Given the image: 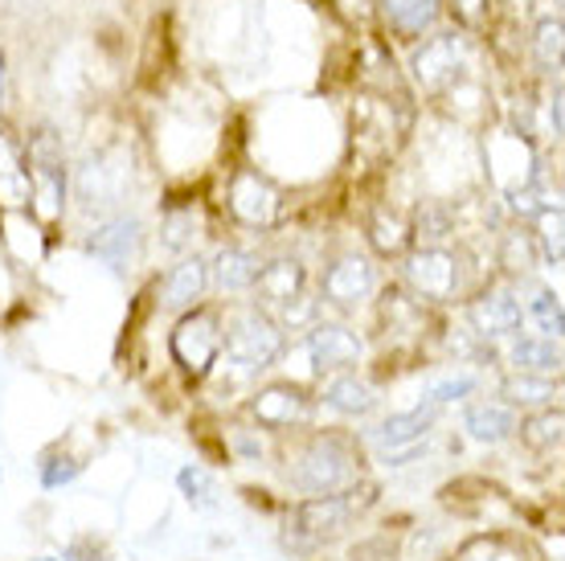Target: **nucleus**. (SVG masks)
<instances>
[{
    "mask_svg": "<svg viewBox=\"0 0 565 561\" xmlns=\"http://www.w3.org/2000/svg\"><path fill=\"white\" fill-rule=\"evenodd\" d=\"M205 287H210V263L205 258H184L164 275L160 299H164V308H193L205 295Z\"/></svg>",
    "mask_w": 565,
    "mask_h": 561,
    "instance_id": "obj_12",
    "label": "nucleus"
},
{
    "mask_svg": "<svg viewBox=\"0 0 565 561\" xmlns=\"http://www.w3.org/2000/svg\"><path fill=\"white\" fill-rule=\"evenodd\" d=\"M373 242H377V251H385V254H397L402 246H406V222L402 218H377L373 222Z\"/></svg>",
    "mask_w": 565,
    "mask_h": 561,
    "instance_id": "obj_28",
    "label": "nucleus"
},
{
    "mask_svg": "<svg viewBox=\"0 0 565 561\" xmlns=\"http://www.w3.org/2000/svg\"><path fill=\"white\" fill-rule=\"evenodd\" d=\"M230 210H234L238 222L255 225V230L275 225V218H279V210H282L279 189H275L263 172L246 169L234 177V184H230Z\"/></svg>",
    "mask_w": 565,
    "mask_h": 561,
    "instance_id": "obj_6",
    "label": "nucleus"
},
{
    "mask_svg": "<svg viewBox=\"0 0 565 561\" xmlns=\"http://www.w3.org/2000/svg\"><path fill=\"white\" fill-rule=\"evenodd\" d=\"M463 62H467V42L459 33H438V38H430V42H423L414 50V74L430 91L455 83V74L463 71Z\"/></svg>",
    "mask_w": 565,
    "mask_h": 561,
    "instance_id": "obj_7",
    "label": "nucleus"
},
{
    "mask_svg": "<svg viewBox=\"0 0 565 561\" xmlns=\"http://www.w3.org/2000/svg\"><path fill=\"white\" fill-rule=\"evenodd\" d=\"M529 316L537 320L541 337H545V340H562V328H565L562 299H557L553 292H537V295H533V299H529Z\"/></svg>",
    "mask_w": 565,
    "mask_h": 561,
    "instance_id": "obj_23",
    "label": "nucleus"
},
{
    "mask_svg": "<svg viewBox=\"0 0 565 561\" xmlns=\"http://www.w3.org/2000/svg\"><path fill=\"white\" fill-rule=\"evenodd\" d=\"M524 320V308L509 292H488L471 304V324L480 337H512Z\"/></svg>",
    "mask_w": 565,
    "mask_h": 561,
    "instance_id": "obj_10",
    "label": "nucleus"
},
{
    "mask_svg": "<svg viewBox=\"0 0 565 561\" xmlns=\"http://www.w3.org/2000/svg\"><path fill=\"white\" fill-rule=\"evenodd\" d=\"M553 393H557V385H553L550 378H529V373H521V378H512L509 385H504V398L524 402V406H545Z\"/></svg>",
    "mask_w": 565,
    "mask_h": 561,
    "instance_id": "obj_25",
    "label": "nucleus"
},
{
    "mask_svg": "<svg viewBox=\"0 0 565 561\" xmlns=\"http://www.w3.org/2000/svg\"><path fill=\"white\" fill-rule=\"evenodd\" d=\"M222 349H226L230 366H238L242 373H258V369H267L279 361L282 332L267 311L246 308L230 316V328L222 332Z\"/></svg>",
    "mask_w": 565,
    "mask_h": 561,
    "instance_id": "obj_1",
    "label": "nucleus"
},
{
    "mask_svg": "<svg viewBox=\"0 0 565 561\" xmlns=\"http://www.w3.org/2000/svg\"><path fill=\"white\" fill-rule=\"evenodd\" d=\"M550 119H553V136H562V86H553Z\"/></svg>",
    "mask_w": 565,
    "mask_h": 561,
    "instance_id": "obj_34",
    "label": "nucleus"
},
{
    "mask_svg": "<svg viewBox=\"0 0 565 561\" xmlns=\"http://www.w3.org/2000/svg\"><path fill=\"white\" fill-rule=\"evenodd\" d=\"M438 406H418L411 410V414H394V419H385L377 431H373V443L382 451H390V455H402V451H414L418 443H423V435L430 431V422H435Z\"/></svg>",
    "mask_w": 565,
    "mask_h": 561,
    "instance_id": "obj_9",
    "label": "nucleus"
},
{
    "mask_svg": "<svg viewBox=\"0 0 565 561\" xmlns=\"http://www.w3.org/2000/svg\"><path fill=\"white\" fill-rule=\"evenodd\" d=\"M521 435L529 447L553 451L557 443H562V410H545V414H537V419H529Z\"/></svg>",
    "mask_w": 565,
    "mask_h": 561,
    "instance_id": "obj_24",
    "label": "nucleus"
},
{
    "mask_svg": "<svg viewBox=\"0 0 565 561\" xmlns=\"http://www.w3.org/2000/svg\"><path fill=\"white\" fill-rule=\"evenodd\" d=\"M382 4L390 25L397 33H411V38H423L426 29L438 21V9H443V0H382Z\"/></svg>",
    "mask_w": 565,
    "mask_h": 561,
    "instance_id": "obj_19",
    "label": "nucleus"
},
{
    "mask_svg": "<svg viewBox=\"0 0 565 561\" xmlns=\"http://www.w3.org/2000/svg\"><path fill=\"white\" fill-rule=\"evenodd\" d=\"M140 246V222H131V218H119V222H107L90 239V254H99L103 263H111V267H124L131 254Z\"/></svg>",
    "mask_w": 565,
    "mask_h": 561,
    "instance_id": "obj_16",
    "label": "nucleus"
},
{
    "mask_svg": "<svg viewBox=\"0 0 565 561\" xmlns=\"http://www.w3.org/2000/svg\"><path fill=\"white\" fill-rule=\"evenodd\" d=\"M308 393L299 390V385H267V390L255 398V414L258 422H267V426H296V422L308 419Z\"/></svg>",
    "mask_w": 565,
    "mask_h": 561,
    "instance_id": "obj_14",
    "label": "nucleus"
},
{
    "mask_svg": "<svg viewBox=\"0 0 565 561\" xmlns=\"http://www.w3.org/2000/svg\"><path fill=\"white\" fill-rule=\"evenodd\" d=\"M356 479V459L353 451L344 447L340 438H311L308 447L299 451L296 459V484L311 496H332L344 484Z\"/></svg>",
    "mask_w": 565,
    "mask_h": 561,
    "instance_id": "obj_2",
    "label": "nucleus"
},
{
    "mask_svg": "<svg viewBox=\"0 0 565 561\" xmlns=\"http://www.w3.org/2000/svg\"><path fill=\"white\" fill-rule=\"evenodd\" d=\"M537 218H541V234H537L541 254H545L550 263H562V210L553 205V210L537 213Z\"/></svg>",
    "mask_w": 565,
    "mask_h": 561,
    "instance_id": "obj_27",
    "label": "nucleus"
},
{
    "mask_svg": "<svg viewBox=\"0 0 565 561\" xmlns=\"http://www.w3.org/2000/svg\"><path fill=\"white\" fill-rule=\"evenodd\" d=\"M308 352L311 361H316V369L324 373V369L353 366L356 352H361V340L349 328H340V324H320V328L308 332Z\"/></svg>",
    "mask_w": 565,
    "mask_h": 561,
    "instance_id": "obj_11",
    "label": "nucleus"
},
{
    "mask_svg": "<svg viewBox=\"0 0 565 561\" xmlns=\"http://www.w3.org/2000/svg\"><path fill=\"white\" fill-rule=\"evenodd\" d=\"M38 561H54V558H38Z\"/></svg>",
    "mask_w": 565,
    "mask_h": 561,
    "instance_id": "obj_36",
    "label": "nucleus"
},
{
    "mask_svg": "<svg viewBox=\"0 0 565 561\" xmlns=\"http://www.w3.org/2000/svg\"><path fill=\"white\" fill-rule=\"evenodd\" d=\"M562 17H545L537 25V33H533V54H537V62L545 66V71H557L562 66Z\"/></svg>",
    "mask_w": 565,
    "mask_h": 561,
    "instance_id": "obj_22",
    "label": "nucleus"
},
{
    "mask_svg": "<svg viewBox=\"0 0 565 561\" xmlns=\"http://www.w3.org/2000/svg\"><path fill=\"white\" fill-rule=\"evenodd\" d=\"M255 279H258V258L250 251L230 246V251L217 254V283L226 292H246V287H255Z\"/></svg>",
    "mask_w": 565,
    "mask_h": 561,
    "instance_id": "obj_21",
    "label": "nucleus"
},
{
    "mask_svg": "<svg viewBox=\"0 0 565 561\" xmlns=\"http://www.w3.org/2000/svg\"><path fill=\"white\" fill-rule=\"evenodd\" d=\"M0 103H4V57H0Z\"/></svg>",
    "mask_w": 565,
    "mask_h": 561,
    "instance_id": "obj_35",
    "label": "nucleus"
},
{
    "mask_svg": "<svg viewBox=\"0 0 565 561\" xmlns=\"http://www.w3.org/2000/svg\"><path fill=\"white\" fill-rule=\"evenodd\" d=\"M303 267H299L296 258H279V263H270V267H258V292L267 295L270 304H279V308H291L296 299H303Z\"/></svg>",
    "mask_w": 565,
    "mask_h": 561,
    "instance_id": "obj_15",
    "label": "nucleus"
},
{
    "mask_svg": "<svg viewBox=\"0 0 565 561\" xmlns=\"http://www.w3.org/2000/svg\"><path fill=\"white\" fill-rule=\"evenodd\" d=\"M467 431L476 443H504L516 431V414L504 402H480L467 410Z\"/></svg>",
    "mask_w": 565,
    "mask_h": 561,
    "instance_id": "obj_17",
    "label": "nucleus"
},
{
    "mask_svg": "<svg viewBox=\"0 0 565 561\" xmlns=\"http://www.w3.org/2000/svg\"><path fill=\"white\" fill-rule=\"evenodd\" d=\"M217 352H222V324L213 311H193V316H184L177 324V332H172V357H177V366H184L193 378L201 373H210V366L217 361Z\"/></svg>",
    "mask_w": 565,
    "mask_h": 561,
    "instance_id": "obj_4",
    "label": "nucleus"
},
{
    "mask_svg": "<svg viewBox=\"0 0 565 561\" xmlns=\"http://www.w3.org/2000/svg\"><path fill=\"white\" fill-rule=\"evenodd\" d=\"M512 366L521 369V373H529V378H550V373H557L562 369V349H557V340H545V337H521L516 345H512Z\"/></svg>",
    "mask_w": 565,
    "mask_h": 561,
    "instance_id": "obj_18",
    "label": "nucleus"
},
{
    "mask_svg": "<svg viewBox=\"0 0 565 561\" xmlns=\"http://www.w3.org/2000/svg\"><path fill=\"white\" fill-rule=\"evenodd\" d=\"M78 476V464H74L71 455H50L42 464V484L45 488H62V484H71Z\"/></svg>",
    "mask_w": 565,
    "mask_h": 561,
    "instance_id": "obj_29",
    "label": "nucleus"
},
{
    "mask_svg": "<svg viewBox=\"0 0 565 561\" xmlns=\"http://www.w3.org/2000/svg\"><path fill=\"white\" fill-rule=\"evenodd\" d=\"M340 13L344 17H353V21H365L369 9H373V0H332Z\"/></svg>",
    "mask_w": 565,
    "mask_h": 561,
    "instance_id": "obj_32",
    "label": "nucleus"
},
{
    "mask_svg": "<svg viewBox=\"0 0 565 561\" xmlns=\"http://www.w3.org/2000/svg\"><path fill=\"white\" fill-rule=\"evenodd\" d=\"M33 181H38V193L45 201V213H57V201H62V181H66V172H62V148L54 144L50 131H42L38 140H33Z\"/></svg>",
    "mask_w": 565,
    "mask_h": 561,
    "instance_id": "obj_13",
    "label": "nucleus"
},
{
    "mask_svg": "<svg viewBox=\"0 0 565 561\" xmlns=\"http://www.w3.org/2000/svg\"><path fill=\"white\" fill-rule=\"evenodd\" d=\"M324 402L340 414H369L373 410V390H369L365 381L356 378V373H340L324 385Z\"/></svg>",
    "mask_w": 565,
    "mask_h": 561,
    "instance_id": "obj_20",
    "label": "nucleus"
},
{
    "mask_svg": "<svg viewBox=\"0 0 565 561\" xmlns=\"http://www.w3.org/2000/svg\"><path fill=\"white\" fill-rule=\"evenodd\" d=\"M459 279H463L459 254L443 251V246H423L406 258V283L423 299H451L459 292Z\"/></svg>",
    "mask_w": 565,
    "mask_h": 561,
    "instance_id": "obj_5",
    "label": "nucleus"
},
{
    "mask_svg": "<svg viewBox=\"0 0 565 561\" xmlns=\"http://www.w3.org/2000/svg\"><path fill=\"white\" fill-rule=\"evenodd\" d=\"M476 390V378H451L443 381V385H435V390L426 393V402L430 406H443V402H451V398H463V393Z\"/></svg>",
    "mask_w": 565,
    "mask_h": 561,
    "instance_id": "obj_30",
    "label": "nucleus"
},
{
    "mask_svg": "<svg viewBox=\"0 0 565 561\" xmlns=\"http://www.w3.org/2000/svg\"><path fill=\"white\" fill-rule=\"evenodd\" d=\"M181 491L189 496V500H201V505H205L213 488H210V479H205V472H201V467H184V472H181Z\"/></svg>",
    "mask_w": 565,
    "mask_h": 561,
    "instance_id": "obj_31",
    "label": "nucleus"
},
{
    "mask_svg": "<svg viewBox=\"0 0 565 561\" xmlns=\"http://www.w3.org/2000/svg\"><path fill=\"white\" fill-rule=\"evenodd\" d=\"M377 287V271L369 258L361 254H340L337 263L324 271V295L328 304H340V308H353L361 299H369Z\"/></svg>",
    "mask_w": 565,
    "mask_h": 561,
    "instance_id": "obj_8",
    "label": "nucleus"
},
{
    "mask_svg": "<svg viewBox=\"0 0 565 561\" xmlns=\"http://www.w3.org/2000/svg\"><path fill=\"white\" fill-rule=\"evenodd\" d=\"M459 561H521V549L509 546L504 537H480L459 553Z\"/></svg>",
    "mask_w": 565,
    "mask_h": 561,
    "instance_id": "obj_26",
    "label": "nucleus"
},
{
    "mask_svg": "<svg viewBox=\"0 0 565 561\" xmlns=\"http://www.w3.org/2000/svg\"><path fill=\"white\" fill-rule=\"evenodd\" d=\"M349 517H353L349 500H340V496H311V500H303L291 512V525H287L291 533H287V541H296V549L324 546V541H332L349 525Z\"/></svg>",
    "mask_w": 565,
    "mask_h": 561,
    "instance_id": "obj_3",
    "label": "nucleus"
},
{
    "mask_svg": "<svg viewBox=\"0 0 565 561\" xmlns=\"http://www.w3.org/2000/svg\"><path fill=\"white\" fill-rule=\"evenodd\" d=\"M451 4H455V13L463 17L467 25H476V21L483 17V0H451Z\"/></svg>",
    "mask_w": 565,
    "mask_h": 561,
    "instance_id": "obj_33",
    "label": "nucleus"
}]
</instances>
